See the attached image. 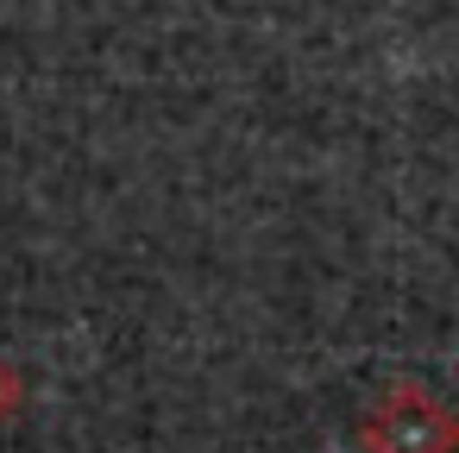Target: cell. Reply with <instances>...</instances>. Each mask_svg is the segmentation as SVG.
Listing matches in <instances>:
<instances>
[{
	"instance_id": "cell-1",
	"label": "cell",
	"mask_w": 459,
	"mask_h": 453,
	"mask_svg": "<svg viewBox=\"0 0 459 453\" xmlns=\"http://www.w3.org/2000/svg\"><path fill=\"white\" fill-rule=\"evenodd\" d=\"M365 447L371 453H453L459 447V422L446 403H434L415 384H396L390 396H377V409L365 415Z\"/></svg>"
}]
</instances>
